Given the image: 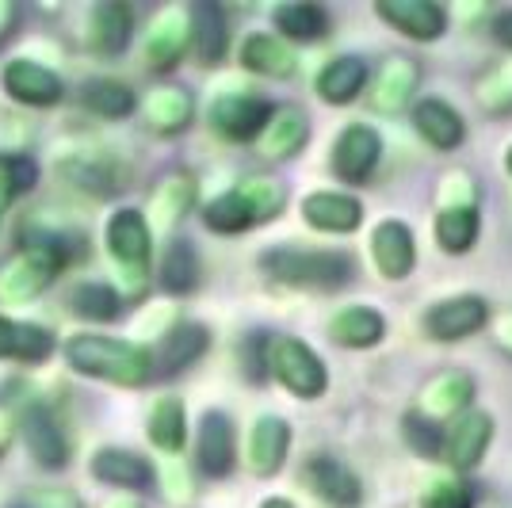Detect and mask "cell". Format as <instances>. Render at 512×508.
I'll return each mask as SVG.
<instances>
[{"instance_id": "1", "label": "cell", "mask_w": 512, "mask_h": 508, "mask_svg": "<svg viewBox=\"0 0 512 508\" xmlns=\"http://www.w3.org/2000/svg\"><path fill=\"white\" fill-rule=\"evenodd\" d=\"M65 360L88 379H104L115 386H146L157 375V360L150 348L130 344V340L96 337V333H81L69 340Z\"/></svg>"}, {"instance_id": "2", "label": "cell", "mask_w": 512, "mask_h": 508, "mask_svg": "<svg viewBox=\"0 0 512 508\" xmlns=\"http://www.w3.org/2000/svg\"><path fill=\"white\" fill-rule=\"evenodd\" d=\"M81 253H85L81 237H54V233H46L39 241H31L16 260H8L0 268V302L16 306V302L39 298L65 264L77 260Z\"/></svg>"}, {"instance_id": "3", "label": "cell", "mask_w": 512, "mask_h": 508, "mask_svg": "<svg viewBox=\"0 0 512 508\" xmlns=\"http://www.w3.org/2000/svg\"><path fill=\"white\" fill-rule=\"evenodd\" d=\"M287 207V188L272 180V176H249L237 188H230L226 195H218L207 203L203 222L214 233H245L253 226L272 222L279 211Z\"/></svg>"}, {"instance_id": "4", "label": "cell", "mask_w": 512, "mask_h": 508, "mask_svg": "<svg viewBox=\"0 0 512 508\" xmlns=\"http://www.w3.org/2000/svg\"><path fill=\"white\" fill-rule=\"evenodd\" d=\"M260 268L283 287L299 291H337L352 279V256L329 249H272L264 253Z\"/></svg>"}, {"instance_id": "5", "label": "cell", "mask_w": 512, "mask_h": 508, "mask_svg": "<svg viewBox=\"0 0 512 508\" xmlns=\"http://www.w3.org/2000/svg\"><path fill=\"white\" fill-rule=\"evenodd\" d=\"M268 375L302 402L321 398L329 386V371L321 356L299 337H268Z\"/></svg>"}, {"instance_id": "6", "label": "cell", "mask_w": 512, "mask_h": 508, "mask_svg": "<svg viewBox=\"0 0 512 508\" xmlns=\"http://www.w3.org/2000/svg\"><path fill=\"white\" fill-rule=\"evenodd\" d=\"M107 253L119 264V272L127 279L130 291H142L150 279V256H153V237L150 222L142 211H115L107 222Z\"/></svg>"}, {"instance_id": "7", "label": "cell", "mask_w": 512, "mask_h": 508, "mask_svg": "<svg viewBox=\"0 0 512 508\" xmlns=\"http://www.w3.org/2000/svg\"><path fill=\"white\" fill-rule=\"evenodd\" d=\"M211 127L226 142H253L264 134L272 119V104H264L253 92H226L211 104Z\"/></svg>"}, {"instance_id": "8", "label": "cell", "mask_w": 512, "mask_h": 508, "mask_svg": "<svg viewBox=\"0 0 512 508\" xmlns=\"http://www.w3.org/2000/svg\"><path fill=\"white\" fill-rule=\"evenodd\" d=\"M490 321V302L482 295H455L444 298L436 306H428L425 314V337L440 340V344H455V340H467L470 333L486 329Z\"/></svg>"}, {"instance_id": "9", "label": "cell", "mask_w": 512, "mask_h": 508, "mask_svg": "<svg viewBox=\"0 0 512 508\" xmlns=\"http://www.w3.org/2000/svg\"><path fill=\"white\" fill-rule=\"evenodd\" d=\"M490 444H493V417L486 409H478V405H470L459 417H451V424L444 428V459L459 474L482 463Z\"/></svg>"}, {"instance_id": "10", "label": "cell", "mask_w": 512, "mask_h": 508, "mask_svg": "<svg viewBox=\"0 0 512 508\" xmlns=\"http://www.w3.org/2000/svg\"><path fill=\"white\" fill-rule=\"evenodd\" d=\"M375 16L413 43H432L448 31V12L436 0H375Z\"/></svg>"}, {"instance_id": "11", "label": "cell", "mask_w": 512, "mask_h": 508, "mask_svg": "<svg viewBox=\"0 0 512 508\" xmlns=\"http://www.w3.org/2000/svg\"><path fill=\"white\" fill-rule=\"evenodd\" d=\"M379 157H383V138L371 127H344L337 134V146H333V172L341 176L344 184H367L371 172L379 169Z\"/></svg>"}, {"instance_id": "12", "label": "cell", "mask_w": 512, "mask_h": 508, "mask_svg": "<svg viewBox=\"0 0 512 508\" xmlns=\"http://www.w3.org/2000/svg\"><path fill=\"white\" fill-rule=\"evenodd\" d=\"M417 85H421V65L413 62V58L394 54V58H386L379 65V73L371 81V107L383 111V115H398V111L409 107Z\"/></svg>"}, {"instance_id": "13", "label": "cell", "mask_w": 512, "mask_h": 508, "mask_svg": "<svg viewBox=\"0 0 512 508\" xmlns=\"http://www.w3.org/2000/svg\"><path fill=\"white\" fill-rule=\"evenodd\" d=\"M371 260L386 279H406L417 264V241L413 230L398 218H386L371 233Z\"/></svg>"}, {"instance_id": "14", "label": "cell", "mask_w": 512, "mask_h": 508, "mask_svg": "<svg viewBox=\"0 0 512 508\" xmlns=\"http://www.w3.org/2000/svg\"><path fill=\"white\" fill-rule=\"evenodd\" d=\"M302 478H306V486L314 489L321 501H329L333 508L360 505V497H363L360 478H356L341 459H333V455H314V459H306Z\"/></svg>"}, {"instance_id": "15", "label": "cell", "mask_w": 512, "mask_h": 508, "mask_svg": "<svg viewBox=\"0 0 512 508\" xmlns=\"http://www.w3.org/2000/svg\"><path fill=\"white\" fill-rule=\"evenodd\" d=\"M65 180H73V188L88 191V195H115V191H123L127 184V169L115 161V157H107V153H73V157H65L62 165H58Z\"/></svg>"}, {"instance_id": "16", "label": "cell", "mask_w": 512, "mask_h": 508, "mask_svg": "<svg viewBox=\"0 0 512 508\" xmlns=\"http://www.w3.org/2000/svg\"><path fill=\"white\" fill-rule=\"evenodd\" d=\"M4 88H8L12 100L31 104V107L58 104L65 92L62 81H58V73H50L46 65L31 62V58H16V62L4 65Z\"/></svg>"}, {"instance_id": "17", "label": "cell", "mask_w": 512, "mask_h": 508, "mask_svg": "<svg viewBox=\"0 0 512 508\" xmlns=\"http://www.w3.org/2000/svg\"><path fill=\"white\" fill-rule=\"evenodd\" d=\"M20 428L31 459L39 466H50V470H62L65 459H69V444H65V432L62 424L54 421V413L46 405H27Z\"/></svg>"}, {"instance_id": "18", "label": "cell", "mask_w": 512, "mask_h": 508, "mask_svg": "<svg viewBox=\"0 0 512 508\" xmlns=\"http://www.w3.org/2000/svg\"><path fill=\"white\" fill-rule=\"evenodd\" d=\"M188 43H192V12L169 8L153 20V31L146 35V62L153 69H172L184 58Z\"/></svg>"}, {"instance_id": "19", "label": "cell", "mask_w": 512, "mask_h": 508, "mask_svg": "<svg viewBox=\"0 0 512 508\" xmlns=\"http://www.w3.org/2000/svg\"><path fill=\"white\" fill-rule=\"evenodd\" d=\"M302 218H306V226L321 233H352L360 230L363 207L360 199H352L344 191H314L302 199Z\"/></svg>"}, {"instance_id": "20", "label": "cell", "mask_w": 512, "mask_h": 508, "mask_svg": "<svg viewBox=\"0 0 512 508\" xmlns=\"http://www.w3.org/2000/svg\"><path fill=\"white\" fill-rule=\"evenodd\" d=\"M306 142H310V119H306V111L295 104L272 107V119H268V127L260 134L264 157H272V161L299 157Z\"/></svg>"}, {"instance_id": "21", "label": "cell", "mask_w": 512, "mask_h": 508, "mask_svg": "<svg viewBox=\"0 0 512 508\" xmlns=\"http://www.w3.org/2000/svg\"><path fill=\"white\" fill-rule=\"evenodd\" d=\"M195 463L207 478H226L234 470V424L226 413H207L199 421Z\"/></svg>"}, {"instance_id": "22", "label": "cell", "mask_w": 512, "mask_h": 508, "mask_svg": "<svg viewBox=\"0 0 512 508\" xmlns=\"http://www.w3.org/2000/svg\"><path fill=\"white\" fill-rule=\"evenodd\" d=\"M413 127H417V134L425 138L428 146L440 149V153H451V149H459L467 142V123L448 100H421L413 107Z\"/></svg>"}, {"instance_id": "23", "label": "cell", "mask_w": 512, "mask_h": 508, "mask_svg": "<svg viewBox=\"0 0 512 508\" xmlns=\"http://www.w3.org/2000/svg\"><path fill=\"white\" fill-rule=\"evenodd\" d=\"M291 447V424L283 417H256L249 428V470L260 478H272Z\"/></svg>"}, {"instance_id": "24", "label": "cell", "mask_w": 512, "mask_h": 508, "mask_svg": "<svg viewBox=\"0 0 512 508\" xmlns=\"http://www.w3.org/2000/svg\"><path fill=\"white\" fill-rule=\"evenodd\" d=\"M470 398H474V379L467 371H444L421 390V413L432 421H451L470 409Z\"/></svg>"}, {"instance_id": "25", "label": "cell", "mask_w": 512, "mask_h": 508, "mask_svg": "<svg viewBox=\"0 0 512 508\" xmlns=\"http://www.w3.org/2000/svg\"><path fill=\"white\" fill-rule=\"evenodd\" d=\"M130 31H134V12H130V4H119V0L96 4V8H92V20H88V46H92L96 54H104V58H115V54L127 50Z\"/></svg>"}, {"instance_id": "26", "label": "cell", "mask_w": 512, "mask_h": 508, "mask_svg": "<svg viewBox=\"0 0 512 508\" xmlns=\"http://www.w3.org/2000/svg\"><path fill=\"white\" fill-rule=\"evenodd\" d=\"M92 474H96L100 482H107V486H123V489L153 486L150 459H142L138 451H127V447H104V451H96Z\"/></svg>"}, {"instance_id": "27", "label": "cell", "mask_w": 512, "mask_h": 508, "mask_svg": "<svg viewBox=\"0 0 512 508\" xmlns=\"http://www.w3.org/2000/svg\"><path fill=\"white\" fill-rule=\"evenodd\" d=\"M192 96L184 88H153L150 96L142 100V119L153 134H180L192 123Z\"/></svg>"}, {"instance_id": "28", "label": "cell", "mask_w": 512, "mask_h": 508, "mask_svg": "<svg viewBox=\"0 0 512 508\" xmlns=\"http://www.w3.org/2000/svg\"><path fill=\"white\" fill-rule=\"evenodd\" d=\"M207 344H211L207 325H199V321H180V325L169 329L165 340H161L157 371H165V375H180L184 367H192V363L207 352Z\"/></svg>"}, {"instance_id": "29", "label": "cell", "mask_w": 512, "mask_h": 508, "mask_svg": "<svg viewBox=\"0 0 512 508\" xmlns=\"http://www.w3.org/2000/svg\"><path fill=\"white\" fill-rule=\"evenodd\" d=\"M478 230H482V218H478V207H474V203H448L444 211L436 214V222H432L436 245L451 256L470 253L474 241H478Z\"/></svg>"}, {"instance_id": "30", "label": "cell", "mask_w": 512, "mask_h": 508, "mask_svg": "<svg viewBox=\"0 0 512 508\" xmlns=\"http://www.w3.org/2000/svg\"><path fill=\"white\" fill-rule=\"evenodd\" d=\"M192 43L203 65H218L226 58V50H230V23H226V12L214 0H203V4L192 8Z\"/></svg>"}, {"instance_id": "31", "label": "cell", "mask_w": 512, "mask_h": 508, "mask_svg": "<svg viewBox=\"0 0 512 508\" xmlns=\"http://www.w3.org/2000/svg\"><path fill=\"white\" fill-rule=\"evenodd\" d=\"M241 62H245V69H253L260 77H272V81H283L299 69L295 50L279 35H249L241 46Z\"/></svg>"}, {"instance_id": "32", "label": "cell", "mask_w": 512, "mask_h": 508, "mask_svg": "<svg viewBox=\"0 0 512 508\" xmlns=\"http://www.w3.org/2000/svg\"><path fill=\"white\" fill-rule=\"evenodd\" d=\"M329 337L344 348H375L386 337V318L371 306H344L329 321Z\"/></svg>"}, {"instance_id": "33", "label": "cell", "mask_w": 512, "mask_h": 508, "mask_svg": "<svg viewBox=\"0 0 512 508\" xmlns=\"http://www.w3.org/2000/svg\"><path fill=\"white\" fill-rule=\"evenodd\" d=\"M54 352V337L39 329V325H27V321L0 318V360H20V363H39Z\"/></svg>"}, {"instance_id": "34", "label": "cell", "mask_w": 512, "mask_h": 508, "mask_svg": "<svg viewBox=\"0 0 512 508\" xmlns=\"http://www.w3.org/2000/svg\"><path fill=\"white\" fill-rule=\"evenodd\" d=\"M363 85H367V65L360 58H333V62H325V69L314 81L325 104H352L363 92Z\"/></svg>"}, {"instance_id": "35", "label": "cell", "mask_w": 512, "mask_h": 508, "mask_svg": "<svg viewBox=\"0 0 512 508\" xmlns=\"http://www.w3.org/2000/svg\"><path fill=\"white\" fill-rule=\"evenodd\" d=\"M272 23L279 27L283 39L314 43V39H325V31H329V12L310 0H295V4H279L272 12Z\"/></svg>"}, {"instance_id": "36", "label": "cell", "mask_w": 512, "mask_h": 508, "mask_svg": "<svg viewBox=\"0 0 512 508\" xmlns=\"http://www.w3.org/2000/svg\"><path fill=\"white\" fill-rule=\"evenodd\" d=\"M150 444L161 447V451H180L184 440H188V421H184V402L180 398H157L150 409Z\"/></svg>"}, {"instance_id": "37", "label": "cell", "mask_w": 512, "mask_h": 508, "mask_svg": "<svg viewBox=\"0 0 512 508\" xmlns=\"http://www.w3.org/2000/svg\"><path fill=\"white\" fill-rule=\"evenodd\" d=\"M199 283V256H195L192 241L176 237L165 249V260H161V287L169 295H188Z\"/></svg>"}, {"instance_id": "38", "label": "cell", "mask_w": 512, "mask_h": 508, "mask_svg": "<svg viewBox=\"0 0 512 508\" xmlns=\"http://www.w3.org/2000/svg\"><path fill=\"white\" fill-rule=\"evenodd\" d=\"M81 104L104 119H127L134 111V92L123 81H111V77H96L81 88Z\"/></svg>"}, {"instance_id": "39", "label": "cell", "mask_w": 512, "mask_h": 508, "mask_svg": "<svg viewBox=\"0 0 512 508\" xmlns=\"http://www.w3.org/2000/svg\"><path fill=\"white\" fill-rule=\"evenodd\" d=\"M402 436L421 459H444V424L425 417L421 409L402 417Z\"/></svg>"}, {"instance_id": "40", "label": "cell", "mask_w": 512, "mask_h": 508, "mask_svg": "<svg viewBox=\"0 0 512 508\" xmlns=\"http://www.w3.org/2000/svg\"><path fill=\"white\" fill-rule=\"evenodd\" d=\"M192 203H195V184H192V176H184V172L169 176V180L157 188V195H153V207L161 214V222H180Z\"/></svg>"}, {"instance_id": "41", "label": "cell", "mask_w": 512, "mask_h": 508, "mask_svg": "<svg viewBox=\"0 0 512 508\" xmlns=\"http://www.w3.org/2000/svg\"><path fill=\"white\" fill-rule=\"evenodd\" d=\"M119 306H123L119 295H115L111 287H104V283H85V287H77V291H73V310L88 321L119 318Z\"/></svg>"}, {"instance_id": "42", "label": "cell", "mask_w": 512, "mask_h": 508, "mask_svg": "<svg viewBox=\"0 0 512 508\" xmlns=\"http://www.w3.org/2000/svg\"><path fill=\"white\" fill-rule=\"evenodd\" d=\"M478 100L493 115H505L512 111V65H497L490 69L482 81H478Z\"/></svg>"}, {"instance_id": "43", "label": "cell", "mask_w": 512, "mask_h": 508, "mask_svg": "<svg viewBox=\"0 0 512 508\" xmlns=\"http://www.w3.org/2000/svg\"><path fill=\"white\" fill-rule=\"evenodd\" d=\"M421 508H474V489L463 478H440L425 489Z\"/></svg>"}, {"instance_id": "44", "label": "cell", "mask_w": 512, "mask_h": 508, "mask_svg": "<svg viewBox=\"0 0 512 508\" xmlns=\"http://www.w3.org/2000/svg\"><path fill=\"white\" fill-rule=\"evenodd\" d=\"M35 184V165L27 157H0V207Z\"/></svg>"}, {"instance_id": "45", "label": "cell", "mask_w": 512, "mask_h": 508, "mask_svg": "<svg viewBox=\"0 0 512 508\" xmlns=\"http://www.w3.org/2000/svg\"><path fill=\"white\" fill-rule=\"evenodd\" d=\"M16 508H81V501L69 489H27Z\"/></svg>"}, {"instance_id": "46", "label": "cell", "mask_w": 512, "mask_h": 508, "mask_svg": "<svg viewBox=\"0 0 512 508\" xmlns=\"http://www.w3.org/2000/svg\"><path fill=\"white\" fill-rule=\"evenodd\" d=\"M493 39L512 50V8H505V12L493 16Z\"/></svg>"}, {"instance_id": "47", "label": "cell", "mask_w": 512, "mask_h": 508, "mask_svg": "<svg viewBox=\"0 0 512 508\" xmlns=\"http://www.w3.org/2000/svg\"><path fill=\"white\" fill-rule=\"evenodd\" d=\"M493 340H497V348H501V352H509L512 356V314L497 321V337Z\"/></svg>"}, {"instance_id": "48", "label": "cell", "mask_w": 512, "mask_h": 508, "mask_svg": "<svg viewBox=\"0 0 512 508\" xmlns=\"http://www.w3.org/2000/svg\"><path fill=\"white\" fill-rule=\"evenodd\" d=\"M8 444H12V417L0 409V455L8 451Z\"/></svg>"}, {"instance_id": "49", "label": "cell", "mask_w": 512, "mask_h": 508, "mask_svg": "<svg viewBox=\"0 0 512 508\" xmlns=\"http://www.w3.org/2000/svg\"><path fill=\"white\" fill-rule=\"evenodd\" d=\"M104 508H142V501H138L134 493H119V497H111Z\"/></svg>"}, {"instance_id": "50", "label": "cell", "mask_w": 512, "mask_h": 508, "mask_svg": "<svg viewBox=\"0 0 512 508\" xmlns=\"http://www.w3.org/2000/svg\"><path fill=\"white\" fill-rule=\"evenodd\" d=\"M12 16H16V12H12V4H4V0H0V31L12 23Z\"/></svg>"}, {"instance_id": "51", "label": "cell", "mask_w": 512, "mask_h": 508, "mask_svg": "<svg viewBox=\"0 0 512 508\" xmlns=\"http://www.w3.org/2000/svg\"><path fill=\"white\" fill-rule=\"evenodd\" d=\"M260 508H295L291 501H283V497H272V501H264Z\"/></svg>"}, {"instance_id": "52", "label": "cell", "mask_w": 512, "mask_h": 508, "mask_svg": "<svg viewBox=\"0 0 512 508\" xmlns=\"http://www.w3.org/2000/svg\"><path fill=\"white\" fill-rule=\"evenodd\" d=\"M505 169H509V176H512V146H509V153H505Z\"/></svg>"}]
</instances>
